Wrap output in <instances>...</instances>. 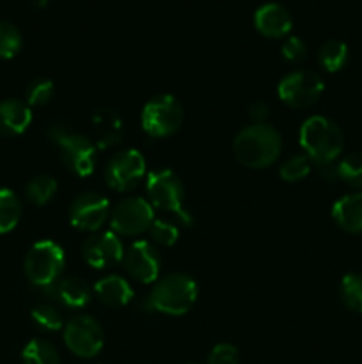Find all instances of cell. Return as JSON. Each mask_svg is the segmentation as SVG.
Masks as SVG:
<instances>
[{"mask_svg":"<svg viewBox=\"0 0 362 364\" xmlns=\"http://www.w3.org/2000/svg\"><path fill=\"white\" fill-rule=\"evenodd\" d=\"M21 219V201L11 188H0V235L18 226Z\"/></svg>","mask_w":362,"mask_h":364,"instance_id":"cell-21","label":"cell"},{"mask_svg":"<svg viewBox=\"0 0 362 364\" xmlns=\"http://www.w3.org/2000/svg\"><path fill=\"white\" fill-rule=\"evenodd\" d=\"M332 217L341 230L362 233V192L343 196L332 208Z\"/></svg>","mask_w":362,"mask_h":364,"instance_id":"cell-18","label":"cell"},{"mask_svg":"<svg viewBox=\"0 0 362 364\" xmlns=\"http://www.w3.org/2000/svg\"><path fill=\"white\" fill-rule=\"evenodd\" d=\"M318 63L323 70L330 71V73L343 70L348 63V46L343 41L330 39L319 48Z\"/></svg>","mask_w":362,"mask_h":364,"instance_id":"cell-22","label":"cell"},{"mask_svg":"<svg viewBox=\"0 0 362 364\" xmlns=\"http://www.w3.org/2000/svg\"><path fill=\"white\" fill-rule=\"evenodd\" d=\"M43 2H46V0H43Z\"/></svg>","mask_w":362,"mask_h":364,"instance_id":"cell-36","label":"cell"},{"mask_svg":"<svg viewBox=\"0 0 362 364\" xmlns=\"http://www.w3.org/2000/svg\"><path fill=\"white\" fill-rule=\"evenodd\" d=\"M311 173V160L305 155H293L280 166L279 174L284 181H300Z\"/></svg>","mask_w":362,"mask_h":364,"instance_id":"cell-29","label":"cell"},{"mask_svg":"<svg viewBox=\"0 0 362 364\" xmlns=\"http://www.w3.org/2000/svg\"><path fill=\"white\" fill-rule=\"evenodd\" d=\"M188 364H195V363H188Z\"/></svg>","mask_w":362,"mask_h":364,"instance_id":"cell-35","label":"cell"},{"mask_svg":"<svg viewBox=\"0 0 362 364\" xmlns=\"http://www.w3.org/2000/svg\"><path fill=\"white\" fill-rule=\"evenodd\" d=\"M280 53H283V57L287 63H302V60L307 57V45H305L300 38H297V36H291V38H287L286 41L283 43Z\"/></svg>","mask_w":362,"mask_h":364,"instance_id":"cell-33","label":"cell"},{"mask_svg":"<svg viewBox=\"0 0 362 364\" xmlns=\"http://www.w3.org/2000/svg\"><path fill=\"white\" fill-rule=\"evenodd\" d=\"M197 283L190 276L181 272L167 274L165 277L156 281L148 304L151 311L165 313V315L180 316L192 309L197 301Z\"/></svg>","mask_w":362,"mask_h":364,"instance_id":"cell-3","label":"cell"},{"mask_svg":"<svg viewBox=\"0 0 362 364\" xmlns=\"http://www.w3.org/2000/svg\"><path fill=\"white\" fill-rule=\"evenodd\" d=\"M124 267L133 279L141 283H156L160 276V255L153 244L148 240H137L124 252Z\"/></svg>","mask_w":362,"mask_h":364,"instance_id":"cell-14","label":"cell"},{"mask_svg":"<svg viewBox=\"0 0 362 364\" xmlns=\"http://www.w3.org/2000/svg\"><path fill=\"white\" fill-rule=\"evenodd\" d=\"M337 178L353 188H362V153H351L337 164Z\"/></svg>","mask_w":362,"mask_h":364,"instance_id":"cell-26","label":"cell"},{"mask_svg":"<svg viewBox=\"0 0 362 364\" xmlns=\"http://www.w3.org/2000/svg\"><path fill=\"white\" fill-rule=\"evenodd\" d=\"M142 128L149 137H169L183 123V107L172 95H158L142 109Z\"/></svg>","mask_w":362,"mask_h":364,"instance_id":"cell-7","label":"cell"},{"mask_svg":"<svg viewBox=\"0 0 362 364\" xmlns=\"http://www.w3.org/2000/svg\"><path fill=\"white\" fill-rule=\"evenodd\" d=\"M53 92H55V87H53L52 80H48V78H35L25 89V103L28 107H43L52 102Z\"/></svg>","mask_w":362,"mask_h":364,"instance_id":"cell-28","label":"cell"},{"mask_svg":"<svg viewBox=\"0 0 362 364\" xmlns=\"http://www.w3.org/2000/svg\"><path fill=\"white\" fill-rule=\"evenodd\" d=\"M155 220L151 203L144 198H126L117 203L110 215V226L116 235L135 237L151 228Z\"/></svg>","mask_w":362,"mask_h":364,"instance_id":"cell-9","label":"cell"},{"mask_svg":"<svg viewBox=\"0 0 362 364\" xmlns=\"http://www.w3.org/2000/svg\"><path fill=\"white\" fill-rule=\"evenodd\" d=\"M146 192L151 206L165 212L176 213L183 224H190V213L185 210V187L181 178L170 169H156L148 174Z\"/></svg>","mask_w":362,"mask_h":364,"instance_id":"cell-5","label":"cell"},{"mask_svg":"<svg viewBox=\"0 0 362 364\" xmlns=\"http://www.w3.org/2000/svg\"><path fill=\"white\" fill-rule=\"evenodd\" d=\"M48 135L60 149L64 166L77 176H91L96 167V146L85 135L78 134L67 124L53 123L48 128Z\"/></svg>","mask_w":362,"mask_h":364,"instance_id":"cell-4","label":"cell"},{"mask_svg":"<svg viewBox=\"0 0 362 364\" xmlns=\"http://www.w3.org/2000/svg\"><path fill=\"white\" fill-rule=\"evenodd\" d=\"M110 215V203L98 192H84L70 208V220L80 231H98Z\"/></svg>","mask_w":362,"mask_h":364,"instance_id":"cell-12","label":"cell"},{"mask_svg":"<svg viewBox=\"0 0 362 364\" xmlns=\"http://www.w3.org/2000/svg\"><path fill=\"white\" fill-rule=\"evenodd\" d=\"M23 364H59L57 348L46 340H31L21 352Z\"/></svg>","mask_w":362,"mask_h":364,"instance_id":"cell-23","label":"cell"},{"mask_svg":"<svg viewBox=\"0 0 362 364\" xmlns=\"http://www.w3.org/2000/svg\"><path fill=\"white\" fill-rule=\"evenodd\" d=\"M32 320L35 322V326L45 331H59L64 327L62 315L48 304H41L32 309Z\"/></svg>","mask_w":362,"mask_h":364,"instance_id":"cell-30","label":"cell"},{"mask_svg":"<svg viewBox=\"0 0 362 364\" xmlns=\"http://www.w3.org/2000/svg\"><path fill=\"white\" fill-rule=\"evenodd\" d=\"M339 291L348 309L362 313V274H346L341 281Z\"/></svg>","mask_w":362,"mask_h":364,"instance_id":"cell-25","label":"cell"},{"mask_svg":"<svg viewBox=\"0 0 362 364\" xmlns=\"http://www.w3.org/2000/svg\"><path fill=\"white\" fill-rule=\"evenodd\" d=\"M248 117L252 121H256L254 124H261L268 117V105L263 102H254L248 107Z\"/></svg>","mask_w":362,"mask_h":364,"instance_id":"cell-34","label":"cell"},{"mask_svg":"<svg viewBox=\"0 0 362 364\" xmlns=\"http://www.w3.org/2000/svg\"><path fill=\"white\" fill-rule=\"evenodd\" d=\"M240 352L231 343H219L212 348L208 355V364H238Z\"/></svg>","mask_w":362,"mask_h":364,"instance_id":"cell-32","label":"cell"},{"mask_svg":"<svg viewBox=\"0 0 362 364\" xmlns=\"http://www.w3.org/2000/svg\"><path fill=\"white\" fill-rule=\"evenodd\" d=\"M57 192V181L55 178L48 176V174H38L32 178L25 187V196L34 205L43 206L55 196Z\"/></svg>","mask_w":362,"mask_h":364,"instance_id":"cell-24","label":"cell"},{"mask_svg":"<svg viewBox=\"0 0 362 364\" xmlns=\"http://www.w3.org/2000/svg\"><path fill=\"white\" fill-rule=\"evenodd\" d=\"M64 343L78 358H94L102 352L105 336L92 316L78 315L64 323Z\"/></svg>","mask_w":362,"mask_h":364,"instance_id":"cell-10","label":"cell"},{"mask_svg":"<svg viewBox=\"0 0 362 364\" xmlns=\"http://www.w3.org/2000/svg\"><path fill=\"white\" fill-rule=\"evenodd\" d=\"M91 124L92 130H94L96 144L102 149L112 148V146L119 144L121 139H123V119H121L116 110L106 109V107L94 110L91 117Z\"/></svg>","mask_w":362,"mask_h":364,"instance_id":"cell-16","label":"cell"},{"mask_svg":"<svg viewBox=\"0 0 362 364\" xmlns=\"http://www.w3.org/2000/svg\"><path fill=\"white\" fill-rule=\"evenodd\" d=\"M32 123V110L25 102L7 98L0 102V134L7 137L21 135Z\"/></svg>","mask_w":362,"mask_h":364,"instance_id":"cell-17","label":"cell"},{"mask_svg":"<svg viewBox=\"0 0 362 364\" xmlns=\"http://www.w3.org/2000/svg\"><path fill=\"white\" fill-rule=\"evenodd\" d=\"M254 25L258 32L265 38L280 39L286 38L293 27V18L290 11L275 2L263 4L254 14Z\"/></svg>","mask_w":362,"mask_h":364,"instance_id":"cell-15","label":"cell"},{"mask_svg":"<svg viewBox=\"0 0 362 364\" xmlns=\"http://www.w3.org/2000/svg\"><path fill=\"white\" fill-rule=\"evenodd\" d=\"M52 288L57 299L71 309H82L91 302V288L80 277H66L57 281Z\"/></svg>","mask_w":362,"mask_h":364,"instance_id":"cell-20","label":"cell"},{"mask_svg":"<svg viewBox=\"0 0 362 364\" xmlns=\"http://www.w3.org/2000/svg\"><path fill=\"white\" fill-rule=\"evenodd\" d=\"M96 297L103 302V304L110 306V308H121L126 306L133 301V288L130 287L124 277L116 276H106L99 279L94 287Z\"/></svg>","mask_w":362,"mask_h":364,"instance_id":"cell-19","label":"cell"},{"mask_svg":"<svg viewBox=\"0 0 362 364\" xmlns=\"http://www.w3.org/2000/svg\"><path fill=\"white\" fill-rule=\"evenodd\" d=\"M300 146L309 160L318 164L319 167H329L343 153V132L329 117L312 116L302 124Z\"/></svg>","mask_w":362,"mask_h":364,"instance_id":"cell-2","label":"cell"},{"mask_svg":"<svg viewBox=\"0 0 362 364\" xmlns=\"http://www.w3.org/2000/svg\"><path fill=\"white\" fill-rule=\"evenodd\" d=\"M82 255L92 269L103 270L123 262L124 247L119 235L114 231H103V233L92 235L84 242Z\"/></svg>","mask_w":362,"mask_h":364,"instance_id":"cell-13","label":"cell"},{"mask_svg":"<svg viewBox=\"0 0 362 364\" xmlns=\"http://www.w3.org/2000/svg\"><path fill=\"white\" fill-rule=\"evenodd\" d=\"M146 174V159L137 149H124L109 160L105 181L116 192H128L137 187Z\"/></svg>","mask_w":362,"mask_h":364,"instance_id":"cell-11","label":"cell"},{"mask_svg":"<svg viewBox=\"0 0 362 364\" xmlns=\"http://www.w3.org/2000/svg\"><path fill=\"white\" fill-rule=\"evenodd\" d=\"M325 84L316 71L297 70L283 78L277 85V95L293 109H307L322 96Z\"/></svg>","mask_w":362,"mask_h":364,"instance_id":"cell-8","label":"cell"},{"mask_svg":"<svg viewBox=\"0 0 362 364\" xmlns=\"http://www.w3.org/2000/svg\"><path fill=\"white\" fill-rule=\"evenodd\" d=\"M149 231H151L153 240L162 245H174L177 242V238H180V228L165 219L153 220Z\"/></svg>","mask_w":362,"mask_h":364,"instance_id":"cell-31","label":"cell"},{"mask_svg":"<svg viewBox=\"0 0 362 364\" xmlns=\"http://www.w3.org/2000/svg\"><path fill=\"white\" fill-rule=\"evenodd\" d=\"M21 32L11 21L0 20V59H13L21 50Z\"/></svg>","mask_w":362,"mask_h":364,"instance_id":"cell-27","label":"cell"},{"mask_svg":"<svg viewBox=\"0 0 362 364\" xmlns=\"http://www.w3.org/2000/svg\"><path fill=\"white\" fill-rule=\"evenodd\" d=\"M64 262V249L57 242H35L25 256V274L35 287L52 288L62 274Z\"/></svg>","mask_w":362,"mask_h":364,"instance_id":"cell-6","label":"cell"},{"mask_svg":"<svg viewBox=\"0 0 362 364\" xmlns=\"http://www.w3.org/2000/svg\"><path fill=\"white\" fill-rule=\"evenodd\" d=\"M283 139L270 124H251L234 137L233 151L238 162L251 169H265L280 155Z\"/></svg>","mask_w":362,"mask_h":364,"instance_id":"cell-1","label":"cell"}]
</instances>
